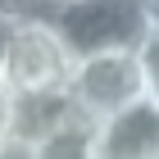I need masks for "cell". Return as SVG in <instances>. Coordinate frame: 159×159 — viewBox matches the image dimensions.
<instances>
[{
  "label": "cell",
  "instance_id": "obj_2",
  "mask_svg": "<svg viewBox=\"0 0 159 159\" xmlns=\"http://www.w3.org/2000/svg\"><path fill=\"white\" fill-rule=\"evenodd\" d=\"M73 55L105 46H141L159 32V0H55L37 5Z\"/></svg>",
  "mask_w": 159,
  "mask_h": 159
},
{
  "label": "cell",
  "instance_id": "obj_4",
  "mask_svg": "<svg viewBox=\"0 0 159 159\" xmlns=\"http://www.w3.org/2000/svg\"><path fill=\"white\" fill-rule=\"evenodd\" d=\"M32 159H96V127L77 114H64L41 132H32Z\"/></svg>",
  "mask_w": 159,
  "mask_h": 159
},
{
  "label": "cell",
  "instance_id": "obj_5",
  "mask_svg": "<svg viewBox=\"0 0 159 159\" xmlns=\"http://www.w3.org/2000/svg\"><path fill=\"white\" fill-rule=\"evenodd\" d=\"M18 118H23V96L0 77V136L18 132Z\"/></svg>",
  "mask_w": 159,
  "mask_h": 159
},
{
  "label": "cell",
  "instance_id": "obj_7",
  "mask_svg": "<svg viewBox=\"0 0 159 159\" xmlns=\"http://www.w3.org/2000/svg\"><path fill=\"white\" fill-rule=\"evenodd\" d=\"M9 18H14V5L0 0V64H5V41H9Z\"/></svg>",
  "mask_w": 159,
  "mask_h": 159
},
{
  "label": "cell",
  "instance_id": "obj_1",
  "mask_svg": "<svg viewBox=\"0 0 159 159\" xmlns=\"http://www.w3.org/2000/svg\"><path fill=\"white\" fill-rule=\"evenodd\" d=\"M150 91H159V32L141 46H105L73 55V68L64 77V96L73 114L91 127Z\"/></svg>",
  "mask_w": 159,
  "mask_h": 159
},
{
  "label": "cell",
  "instance_id": "obj_3",
  "mask_svg": "<svg viewBox=\"0 0 159 159\" xmlns=\"http://www.w3.org/2000/svg\"><path fill=\"white\" fill-rule=\"evenodd\" d=\"M68 68H73V50L64 46V37L55 32V23H50L37 5H14L0 77L23 100H37V96L64 91Z\"/></svg>",
  "mask_w": 159,
  "mask_h": 159
},
{
  "label": "cell",
  "instance_id": "obj_6",
  "mask_svg": "<svg viewBox=\"0 0 159 159\" xmlns=\"http://www.w3.org/2000/svg\"><path fill=\"white\" fill-rule=\"evenodd\" d=\"M0 159H32V136H27V132L0 136Z\"/></svg>",
  "mask_w": 159,
  "mask_h": 159
},
{
  "label": "cell",
  "instance_id": "obj_8",
  "mask_svg": "<svg viewBox=\"0 0 159 159\" xmlns=\"http://www.w3.org/2000/svg\"><path fill=\"white\" fill-rule=\"evenodd\" d=\"M5 5H27V0H5Z\"/></svg>",
  "mask_w": 159,
  "mask_h": 159
}]
</instances>
